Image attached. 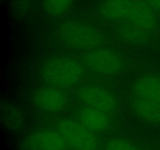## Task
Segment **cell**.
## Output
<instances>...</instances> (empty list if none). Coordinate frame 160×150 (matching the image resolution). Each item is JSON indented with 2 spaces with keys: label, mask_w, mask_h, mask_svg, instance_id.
I'll return each instance as SVG.
<instances>
[{
  "label": "cell",
  "mask_w": 160,
  "mask_h": 150,
  "mask_svg": "<svg viewBox=\"0 0 160 150\" xmlns=\"http://www.w3.org/2000/svg\"><path fill=\"white\" fill-rule=\"evenodd\" d=\"M154 11L145 0H103L98 6L103 18L134 25L147 32L156 25Z\"/></svg>",
  "instance_id": "6da1fadb"
},
{
  "label": "cell",
  "mask_w": 160,
  "mask_h": 150,
  "mask_svg": "<svg viewBox=\"0 0 160 150\" xmlns=\"http://www.w3.org/2000/svg\"><path fill=\"white\" fill-rule=\"evenodd\" d=\"M84 68L83 64L71 58H52L42 64L40 74L45 82L52 85L72 87L84 78Z\"/></svg>",
  "instance_id": "7a4b0ae2"
},
{
  "label": "cell",
  "mask_w": 160,
  "mask_h": 150,
  "mask_svg": "<svg viewBox=\"0 0 160 150\" xmlns=\"http://www.w3.org/2000/svg\"><path fill=\"white\" fill-rule=\"evenodd\" d=\"M59 39L70 48L90 50L98 48L103 42L102 33L92 25L79 20H67L57 29Z\"/></svg>",
  "instance_id": "3957f363"
},
{
  "label": "cell",
  "mask_w": 160,
  "mask_h": 150,
  "mask_svg": "<svg viewBox=\"0 0 160 150\" xmlns=\"http://www.w3.org/2000/svg\"><path fill=\"white\" fill-rule=\"evenodd\" d=\"M57 131L73 150H98V141L94 133L79 121L65 119L59 121Z\"/></svg>",
  "instance_id": "277c9868"
},
{
  "label": "cell",
  "mask_w": 160,
  "mask_h": 150,
  "mask_svg": "<svg viewBox=\"0 0 160 150\" xmlns=\"http://www.w3.org/2000/svg\"><path fill=\"white\" fill-rule=\"evenodd\" d=\"M81 61L88 70L102 75L116 74L123 67V59L115 52L105 48L88 51Z\"/></svg>",
  "instance_id": "5b68a950"
},
{
  "label": "cell",
  "mask_w": 160,
  "mask_h": 150,
  "mask_svg": "<svg viewBox=\"0 0 160 150\" xmlns=\"http://www.w3.org/2000/svg\"><path fill=\"white\" fill-rule=\"evenodd\" d=\"M78 99L85 106L98 109L109 113L117 109V101L115 95L107 88L98 85L82 86L77 92Z\"/></svg>",
  "instance_id": "8992f818"
},
{
  "label": "cell",
  "mask_w": 160,
  "mask_h": 150,
  "mask_svg": "<svg viewBox=\"0 0 160 150\" xmlns=\"http://www.w3.org/2000/svg\"><path fill=\"white\" fill-rule=\"evenodd\" d=\"M25 147L28 150H67V142L56 130L44 129L34 131L27 137Z\"/></svg>",
  "instance_id": "52a82bcc"
},
{
  "label": "cell",
  "mask_w": 160,
  "mask_h": 150,
  "mask_svg": "<svg viewBox=\"0 0 160 150\" xmlns=\"http://www.w3.org/2000/svg\"><path fill=\"white\" fill-rule=\"evenodd\" d=\"M32 99L38 108L48 112L63 110L67 106V97L54 88H40L33 92Z\"/></svg>",
  "instance_id": "ba28073f"
},
{
  "label": "cell",
  "mask_w": 160,
  "mask_h": 150,
  "mask_svg": "<svg viewBox=\"0 0 160 150\" xmlns=\"http://www.w3.org/2000/svg\"><path fill=\"white\" fill-rule=\"evenodd\" d=\"M78 119V121L92 132H103L111 126V120L107 112L89 106L80 109Z\"/></svg>",
  "instance_id": "9c48e42d"
},
{
  "label": "cell",
  "mask_w": 160,
  "mask_h": 150,
  "mask_svg": "<svg viewBox=\"0 0 160 150\" xmlns=\"http://www.w3.org/2000/svg\"><path fill=\"white\" fill-rule=\"evenodd\" d=\"M131 108L141 120L152 124L160 125V102L134 97Z\"/></svg>",
  "instance_id": "30bf717a"
},
{
  "label": "cell",
  "mask_w": 160,
  "mask_h": 150,
  "mask_svg": "<svg viewBox=\"0 0 160 150\" xmlns=\"http://www.w3.org/2000/svg\"><path fill=\"white\" fill-rule=\"evenodd\" d=\"M134 97L160 102V76L146 75L138 78L133 85Z\"/></svg>",
  "instance_id": "8fae6325"
},
{
  "label": "cell",
  "mask_w": 160,
  "mask_h": 150,
  "mask_svg": "<svg viewBox=\"0 0 160 150\" xmlns=\"http://www.w3.org/2000/svg\"><path fill=\"white\" fill-rule=\"evenodd\" d=\"M74 0H43L42 4L45 12L52 17L65 13L72 6Z\"/></svg>",
  "instance_id": "7c38bea8"
},
{
  "label": "cell",
  "mask_w": 160,
  "mask_h": 150,
  "mask_svg": "<svg viewBox=\"0 0 160 150\" xmlns=\"http://www.w3.org/2000/svg\"><path fill=\"white\" fill-rule=\"evenodd\" d=\"M103 150H141L131 141L120 138H112L104 145Z\"/></svg>",
  "instance_id": "4fadbf2b"
},
{
  "label": "cell",
  "mask_w": 160,
  "mask_h": 150,
  "mask_svg": "<svg viewBox=\"0 0 160 150\" xmlns=\"http://www.w3.org/2000/svg\"><path fill=\"white\" fill-rule=\"evenodd\" d=\"M2 119L6 120V123H11L12 125L15 123H20V112L10 103L6 102L5 104L2 103Z\"/></svg>",
  "instance_id": "5bb4252c"
},
{
  "label": "cell",
  "mask_w": 160,
  "mask_h": 150,
  "mask_svg": "<svg viewBox=\"0 0 160 150\" xmlns=\"http://www.w3.org/2000/svg\"><path fill=\"white\" fill-rule=\"evenodd\" d=\"M154 10L160 11V0H145Z\"/></svg>",
  "instance_id": "9a60e30c"
}]
</instances>
